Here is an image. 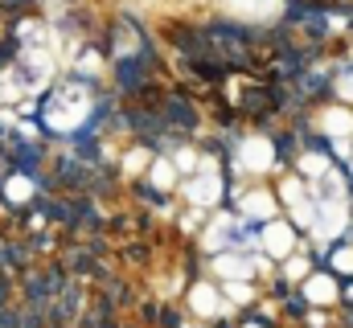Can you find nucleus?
Returning <instances> with one entry per match:
<instances>
[{"mask_svg":"<svg viewBox=\"0 0 353 328\" xmlns=\"http://www.w3.org/2000/svg\"><path fill=\"white\" fill-rule=\"evenodd\" d=\"M87 115V94L83 90H66V94H58V103L46 111V119H50V127H74L79 119Z\"/></svg>","mask_w":353,"mask_h":328,"instance_id":"obj_1","label":"nucleus"},{"mask_svg":"<svg viewBox=\"0 0 353 328\" xmlns=\"http://www.w3.org/2000/svg\"><path fill=\"white\" fill-rule=\"evenodd\" d=\"M239 164H243L247 172H267V168L275 164V148H271V140H267V136H251V140H243V148H239Z\"/></svg>","mask_w":353,"mask_h":328,"instance_id":"obj_2","label":"nucleus"},{"mask_svg":"<svg viewBox=\"0 0 353 328\" xmlns=\"http://www.w3.org/2000/svg\"><path fill=\"white\" fill-rule=\"evenodd\" d=\"M345 222H350L345 201H329V205H321V214H316V238H321V243H325V238H337V234L345 230Z\"/></svg>","mask_w":353,"mask_h":328,"instance_id":"obj_3","label":"nucleus"},{"mask_svg":"<svg viewBox=\"0 0 353 328\" xmlns=\"http://www.w3.org/2000/svg\"><path fill=\"white\" fill-rule=\"evenodd\" d=\"M222 4H226V12L247 17V21H267L279 12V0H222Z\"/></svg>","mask_w":353,"mask_h":328,"instance_id":"obj_4","label":"nucleus"},{"mask_svg":"<svg viewBox=\"0 0 353 328\" xmlns=\"http://www.w3.org/2000/svg\"><path fill=\"white\" fill-rule=\"evenodd\" d=\"M263 246H267V254H275V258H292V246H296L292 226H283V222H271V226L263 230Z\"/></svg>","mask_w":353,"mask_h":328,"instance_id":"obj_5","label":"nucleus"},{"mask_svg":"<svg viewBox=\"0 0 353 328\" xmlns=\"http://www.w3.org/2000/svg\"><path fill=\"white\" fill-rule=\"evenodd\" d=\"M185 197H189L193 205H214V201L222 197V181H218L214 172H205V176H197V181H189V189H185Z\"/></svg>","mask_w":353,"mask_h":328,"instance_id":"obj_6","label":"nucleus"},{"mask_svg":"<svg viewBox=\"0 0 353 328\" xmlns=\"http://www.w3.org/2000/svg\"><path fill=\"white\" fill-rule=\"evenodd\" d=\"M321 127H325L333 140H345V136H353V111L350 107H329V111H321Z\"/></svg>","mask_w":353,"mask_h":328,"instance_id":"obj_7","label":"nucleus"},{"mask_svg":"<svg viewBox=\"0 0 353 328\" xmlns=\"http://www.w3.org/2000/svg\"><path fill=\"white\" fill-rule=\"evenodd\" d=\"M189 304H193L197 316H218V312H222V300H218V291H214L210 283H197V287L189 291Z\"/></svg>","mask_w":353,"mask_h":328,"instance_id":"obj_8","label":"nucleus"},{"mask_svg":"<svg viewBox=\"0 0 353 328\" xmlns=\"http://www.w3.org/2000/svg\"><path fill=\"white\" fill-rule=\"evenodd\" d=\"M304 296H308L312 304H333V300H337V283H333L329 275H308V279H304Z\"/></svg>","mask_w":353,"mask_h":328,"instance_id":"obj_9","label":"nucleus"},{"mask_svg":"<svg viewBox=\"0 0 353 328\" xmlns=\"http://www.w3.org/2000/svg\"><path fill=\"white\" fill-rule=\"evenodd\" d=\"M214 267H218V275H222L226 283H243V279L251 275V263H247V258H239V254H218V263H214Z\"/></svg>","mask_w":353,"mask_h":328,"instance_id":"obj_10","label":"nucleus"},{"mask_svg":"<svg viewBox=\"0 0 353 328\" xmlns=\"http://www.w3.org/2000/svg\"><path fill=\"white\" fill-rule=\"evenodd\" d=\"M243 214H251V218H271V214H275V201H271V193H263V189L247 193V197H243Z\"/></svg>","mask_w":353,"mask_h":328,"instance_id":"obj_11","label":"nucleus"},{"mask_svg":"<svg viewBox=\"0 0 353 328\" xmlns=\"http://www.w3.org/2000/svg\"><path fill=\"white\" fill-rule=\"evenodd\" d=\"M173 181H176L173 161H157L152 164V185H157V189H173Z\"/></svg>","mask_w":353,"mask_h":328,"instance_id":"obj_12","label":"nucleus"},{"mask_svg":"<svg viewBox=\"0 0 353 328\" xmlns=\"http://www.w3.org/2000/svg\"><path fill=\"white\" fill-rule=\"evenodd\" d=\"M29 193H33V185H29L25 176H12V181H8V197H12V201H29Z\"/></svg>","mask_w":353,"mask_h":328,"instance_id":"obj_13","label":"nucleus"},{"mask_svg":"<svg viewBox=\"0 0 353 328\" xmlns=\"http://www.w3.org/2000/svg\"><path fill=\"white\" fill-rule=\"evenodd\" d=\"M300 168H304L308 176H325V172H329V161H325V156H312V152H308V156L300 161Z\"/></svg>","mask_w":353,"mask_h":328,"instance_id":"obj_14","label":"nucleus"},{"mask_svg":"<svg viewBox=\"0 0 353 328\" xmlns=\"http://www.w3.org/2000/svg\"><path fill=\"white\" fill-rule=\"evenodd\" d=\"M292 218H296L300 226H312V222H316V209H312L308 201H296V205H292Z\"/></svg>","mask_w":353,"mask_h":328,"instance_id":"obj_15","label":"nucleus"},{"mask_svg":"<svg viewBox=\"0 0 353 328\" xmlns=\"http://www.w3.org/2000/svg\"><path fill=\"white\" fill-rule=\"evenodd\" d=\"M283 201H288V205H296V201H304V185L288 176V181H283Z\"/></svg>","mask_w":353,"mask_h":328,"instance_id":"obj_16","label":"nucleus"},{"mask_svg":"<svg viewBox=\"0 0 353 328\" xmlns=\"http://www.w3.org/2000/svg\"><path fill=\"white\" fill-rule=\"evenodd\" d=\"M226 296H230L234 304H247V300H255V291H251L247 283H226Z\"/></svg>","mask_w":353,"mask_h":328,"instance_id":"obj_17","label":"nucleus"},{"mask_svg":"<svg viewBox=\"0 0 353 328\" xmlns=\"http://www.w3.org/2000/svg\"><path fill=\"white\" fill-rule=\"evenodd\" d=\"M333 267H337V271H341V275H353V250H350V246H345V250H337V254H333Z\"/></svg>","mask_w":353,"mask_h":328,"instance_id":"obj_18","label":"nucleus"},{"mask_svg":"<svg viewBox=\"0 0 353 328\" xmlns=\"http://www.w3.org/2000/svg\"><path fill=\"white\" fill-rule=\"evenodd\" d=\"M144 164H148V152H144V148H136V152H128V161H123V168H128V172H140Z\"/></svg>","mask_w":353,"mask_h":328,"instance_id":"obj_19","label":"nucleus"},{"mask_svg":"<svg viewBox=\"0 0 353 328\" xmlns=\"http://www.w3.org/2000/svg\"><path fill=\"white\" fill-rule=\"evenodd\" d=\"M173 168H181V172H193V168H197V156H193V152H189V148H185V152H176Z\"/></svg>","mask_w":353,"mask_h":328,"instance_id":"obj_20","label":"nucleus"},{"mask_svg":"<svg viewBox=\"0 0 353 328\" xmlns=\"http://www.w3.org/2000/svg\"><path fill=\"white\" fill-rule=\"evenodd\" d=\"M288 279H308V263L304 258H292L288 263Z\"/></svg>","mask_w":353,"mask_h":328,"instance_id":"obj_21","label":"nucleus"},{"mask_svg":"<svg viewBox=\"0 0 353 328\" xmlns=\"http://www.w3.org/2000/svg\"><path fill=\"white\" fill-rule=\"evenodd\" d=\"M83 70H87V74H94V70H99V58H94V54H87V58H83Z\"/></svg>","mask_w":353,"mask_h":328,"instance_id":"obj_22","label":"nucleus"},{"mask_svg":"<svg viewBox=\"0 0 353 328\" xmlns=\"http://www.w3.org/2000/svg\"><path fill=\"white\" fill-rule=\"evenodd\" d=\"M337 90H341L345 99H353V79H341V86H337Z\"/></svg>","mask_w":353,"mask_h":328,"instance_id":"obj_23","label":"nucleus"},{"mask_svg":"<svg viewBox=\"0 0 353 328\" xmlns=\"http://www.w3.org/2000/svg\"><path fill=\"white\" fill-rule=\"evenodd\" d=\"M247 328H259V325H247Z\"/></svg>","mask_w":353,"mask_h":328,"instance_id":"obj_24","label":"nucleus"}]
</instances>
